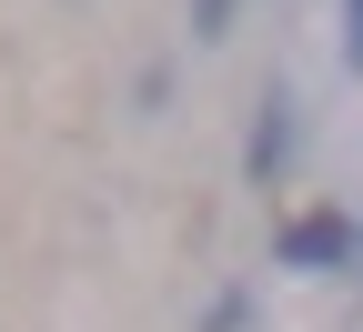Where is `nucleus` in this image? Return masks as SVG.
I'll return each instance as SVG.
<instances>
[{
  "label": "nucleus",
  "instance_id": "f03ea898",
  "mask_svg": "<svg viewBox=\"0 0 363 332\" xmlns=\"http://www.w3.org/2000/svg\"><path fill=\"white\" fill-rule=\"evenodd\" d=\"M293 101H262V131H252V181H272L283 171V151H293V121H283Z\"/></svg>",
  "mask_w": 363,
  "mask_h": 332
},
{
  "label": "nucleus",
  "instance_id": "f257e3e1",
  "mask_svg": "<svg viewBox=\"0 0 363 332\" xmlns=\"http://www.w3.org/2000/svg\"><path fill=\"white\" fill-rule=\"evenodd\" d=\"M343 252H353V222H343V212H313V222L283 231V262H293V272H323V262H343Z\"/></svg>",
  "mask_w": 363,
  "mask_h": 332
},
{
  "label": "nucleus",
  "instance_id": "7ed1b4c3",
  "mask_svg": "<svg viewBox=\"0 0 363 332\" xmlns=\"http://www.w3.org/2000/svg\"><path fill=\"white\" fill-rule=\"evenodd\" d=\"M222 21H233V0H192V30L202 40H222Z\"/></svg>",
  "mask_w": 363,
  "mask_h": 332
},
{
  "label": "nucleus",
  "instance_id": "20e7f679",
  "mask_svg": "<svg viewBox=\"0 0 363 332\" xmlns=\"http://www.w3.org/2000/svg\"><path fill=\"white\" fill-rule=\"evenodd\" d=\"M343 61L363 71V0H343Z\"/></svg>",
  "mask_w": 363,
  "mask_h": 332
}]
</instances>
